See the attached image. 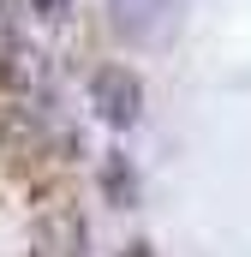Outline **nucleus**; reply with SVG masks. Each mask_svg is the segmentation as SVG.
Returning <instances> with one entry per match:
<instances>
[{
  "label": "nucleus",
  "mask_w": 251,
  "mask_h": 257,
  "mask_svg": "<svg viewBox=\"0 0 251 257\" xmlns=\"http://www.w3.org/2000/svg\"><path fill=\"white\" fill-rule=\"evenodd\" d=\"M180 0H108V24L120 42H138V48H162L174 30H180Z\"/></svg>",
  "instance_id": "nucleus-1"
},
{
  "label": "nucleus",
  "mask_w": 251,
  "mask_h": 257,
  "mask_svg": "<svg viewBox=\"0 0 251 257\" xmlns=\"http://www.w3.org/2000/svg\"><path fill=\"white\" fill-rule=\"evenodd\" d=\"M90 108H96V120L102 126H138V114H144V84H138V72L132 66H96L90 72Z\"/></svg>",
  "instance_id": "nucleus-2"
},
{
  "label": "nucleus",
  "mask_w": 251,
  "mask_h": 257,
  "mask_svg": "<svg viewBox=\"0 0 251 257\" xmlns=\"http://www.w3.org/2000/svg\"><path fill=\"white\" fill-rule=\"evenodd\" d=\"M102 192H108L114 209H132V203H138V174H132V162H126L120 150L102 162Z\"/></svg>",
  "instance_id": "nucleus-3"
},
{
  "label": "nucleus",
  "mask_w": 251,
  "mask_h": 257,
  "mask_svg": "<svg viewBox=\"0 0 251 257\" xmlns=\"http://www.w3.org/2000/svg\"><path fill=\"white\" fill-rule=\"evenodd\" d=\"M42 6V18H66V0H36Z\"/></svg>",
  "instance_id": "nucleus-4"
},
{
  "label": "nucleus",
  "mask_w": 251,
  "mask_h": 257,
  "mask_svg": "<svg viewBox=\"0 0 251 257\" xmlns=\"http://www.w3.org/2000/svg\"><path fill=\"white\" fill-rule=\"evenodd\" d=\"M120 257H156V251H150V245H126Z\"/></svg>",
  "instance_id": "nucleus-5"
}]
</instances>
